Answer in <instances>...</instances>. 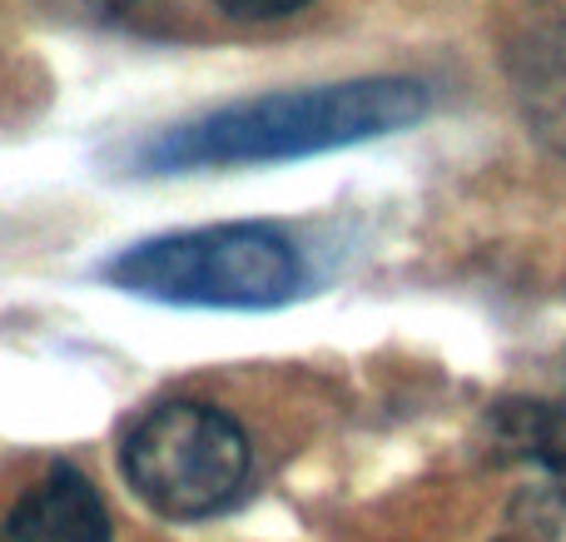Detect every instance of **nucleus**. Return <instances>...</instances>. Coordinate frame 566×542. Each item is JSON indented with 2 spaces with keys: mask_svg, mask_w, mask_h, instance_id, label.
<instances>
[{
  "mask_svg": "<svg viewBox=\"0 0 566 542\" xmlns=\"http://www.w3.org/2000/svg\"><path fill=\"white\" fill-rule=\"evenodd\" d=\"M119 478L165 523H209L244 503L254 444L229 408L209 398H155L119 434Z\"/></svg>",
  "mask_w": 566,
  "mask_h": 542,
  "instance_id": "3",
  "label": "nucleus"
},
{
  "mask_svg": "<svg viewBox=\"0 0 566 542\" xmlns=\"http://www.w3.org/2000/svg\"><path fill=\"white\" fill-rule=\"evenodd\" d=\"M507 75L532 135L566 159V15H542L507 45Z\"/></svg>",
  "mask_w": 566,
  "mask_h": 542,
  "instance_id": "5",
  "label": "nucleus"
},
{
  "mask_svg": "<svg viewBox=\"0 0 566 542\" xmlns=\"http://www.w3.org/2000/svg\"><path fill=\"white\" fill-rule=\"evenodd\" d=\"M40 6L60 10V15H75V20H119V15L145 10L149 0H40Z\"/></svg>",
  "mask_w": 566,
  "mask_h": 542,
  "instance_id": "8",
  "label": "nucleus"
},
{
  "mask_svg": "<svg viewBox=\"0 0 566 542\" xmlns=\"http://www.w3.org/2000/svg\"><path fill=\"white\" fill-rule=\"evenodd\" d=\"M432 110L422 80L368 75L338 85L274 90L214 105L205 115L169 125L129 149L139 175H189V169H249L283 165L328 149H348L363 139H382L412 129Z\"/></svg>",
  "mask_w": 566,
  "mask_h": 542,
  "instance_id": "1",
  "label": "nucleus"
},
{
  "mask_svg": "<svg viewBox=\"0 0 566 542\" xmlns=\"http://www.w3.org/2000/svg\"><path fill=\"white\" fill-rule=\"evenodd\" d=\"M109 289L179 309H283L303 294L308 264L274 225H199L155 234L95 269Z\"/></svg>",
  "mask_w": 566,
  "mask_h": 542,
  "instance_id": "2",
  "label": "nucleus"
},
{
  "mask_svg": "<svg viewBox=\"0 0 566 542\" xmlns=\"http://www.w3.org/2000/svg\"><path fill=\"white\" fill-rule=\"evenodd\" d=\"M492 438L537 468L566 503V404H502L492 414Z\"/></svg>",
  "mask_w": 566,
  "mask_h": 542,
  "instance_id": "6",
  "label": "nucleus"
},
{
  "mask_svg": "<svg viewBox=\"0 0 566 542\" xmlns=\"http://www.w3.org/2000/svg\"><path fill=\"white\" fill-rule=\"evenodd\" d=\"M0 542H115V518L75 458H45L0 508Z\"/></svg>",
  "mask_w": 566,
  "mask_h": 542,
  "instance_id": "4",
  "label": "nucleus"
},
{
  "mask_svg": "<svg viewBox=\"0 0 566 542\" xmlns=\"http://www.w3.org/2000/svg\"><path fill=\"white\" fill-rule=\"evenodd\" d=\"M209 6H214L219 15L239 20V25H269V20L298 15V10L313 6V0H209Z\"/></svg>",
  "mask_w": 566,
  "mask_h": 542,
  "instance_id": "7",
  "label": "nucleus"
}]
</instances>
